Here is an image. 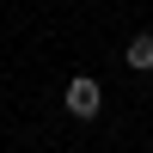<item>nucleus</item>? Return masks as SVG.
Wrapping results in <instances>:
<instances>
[{"label":"nucleus","mask_w":153,"mask_h":153,"mask_svg":"<svg viewBox=\"0 0 153 153\" xmlns=\"http://www.w3.org/2000/svg\"><path fill=\"white\" fill-rule=\"evenodd\" d=\"M61 104H68V117L92 123L98 110H104V86H98L92 74H74V80H68V92H61Z\"/></svg>","instance_id":"nucleus-1"},{"label":"nucleus","mask_w":153,"mask_h":153,"mask_svg":"<svg viewBox=\"0 0 153 153\" xmlns=\"http://www.w3.org/2000/svg\"><path fill=\"white\" fill-rule=\"evenodd\" d=\"M123 61H129L135 74H153V31H141V37H129V49H123Z\"/></svg>","instance_id":"nucleus-2"}]
</instances>
